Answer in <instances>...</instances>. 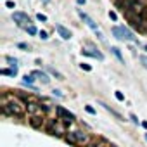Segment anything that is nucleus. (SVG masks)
<instances>
[{
  "label": "nucleus",
  "mask_w": 147,
  "mask_h": 147,
  "mask_svg": "<svg viewBox=\"0 0 147 147\" xmlns=\"http://www.w3.org/2000/svg\"><path fill=\"white\" fill-rule=\"evenodd\" d=\"M113 35L118 40H121V42H137V38L133 36V33L128 28H125V26H114L113 28Z\"/></svg>",
  "instance_id": "1"
},
{
  "label": "nucleus",
  "mask_w": 147,
  "mask_h": 147,
  "mask_svg": "<svg viewBox=\"0 0 147 147\" xmlns=\"http://www.w3.org/2000/svg\"><path fill=\"white\" fill-rule=\"evenodd\" d=\"M78 16H80V18H82V19H83V21L87 23V26H88V28H90V30H92V31H94L95 35H97V38H99L100 42H104V35H102V33L99 31V26L95 24V21H94V19H92V18H90L88 14H85L83 11H78Z\"/></svg>",
  "instance_id": "2"
},
{
  "label": "nucleus",
  "mask_w": 147,
  "mask_h": 147,
  "mask_svg": "<svg viewBox=\"0 0 147 147\" xmlns=\"http://www.w3.org/2000/svg\"><path fill=\"white\" fill-rule=\"evenodd\" d=\"M4 113L5 114H12V116H23V107L16 100H12V102L4 104Z\"/></svg>",
  "instance_id": "3"
},
{
  "label": "nucleus",
  "mask_w": 147,
  "mask_h": 147,
  "mask_svg": "<svg viewBox=\"0 0 147 147\" xmlns=\"http://www.w3.org/2000/svg\"><path fill=\"white\" fill-rule=\"evenodd\" d=\"M55 114H57L59 119H62V121H66V123H73V121L76 119L75 114H73L71 111H67V109H64L62 106H57V107H55Z\"/></svg>",
  "instance_id": "4"
},
{
  "label": "nucleus",
  "mask_w": 147,
  "mask_h": 147,
  "mask_svg": "<svg viewBox=\"0 0 147 147\" xmlns=\"http://www.w3.org/2000/svg\"><path fill=\"white\" fill-rule=\"evenodd\" d=\"M12 19H14V23H16L18 26H21V28H28L30 23H31L30 16L24 14V12H14V14H12Z\"/></svg>",
  "instance_id": "5"
},
{
  "label": "nucleus",
  "mask_w": 147,
  "mask_h": 147,
  "mask_svg": "<svg viewBox=\"0 0 147 147\" xmlns=\"http://www.w3.org/2000/svg\"><path fill=\"white\" fill-rule=\"evenodd\" d=\"M82 54L83 55H90V57H94V59H99V61H104V55H102V52L99 50V49H90V50H87V49H83L82 50Z\"/></svg>",
  "instance_id": "6"
},
{
  "label": "nucleus",
  "mask_w": 147,
  "mask_h": 147,
  "mask_svg": "<svg viewBox=\"0 0 147 147\" xmlns=\"http://www.w3.org/2000/svg\"><path fill=\"white\" fill-rule=\"evenodd\" d=\"M55 30H57V33H59V36L62 38V40H71V31L66 28V26H62V24H55Z\"/></svg>",
  "instance_id": "7"
},
{
  "label": "nucleus",
  "mask_w": 147,
  "mask_h": 147,
  "mask_svg": "<svg viewBox=\"0 0 147 147\" xmlns=\"http://www.w3.org/2000/svg\"><path fill=\"white\" fill-rule=\"evenodd\" d=\"M31 75H33V76H36L43 85H49V83H50L49 75H47V73H43V71H38V69H36V71H33V73H31Z\"/></svg>",
  "instance_id": "8"
},
{
  "label": "nucleus",
  "mask_w": 147,
  "mask_h": 147,
  "mask_svg": "<svg viewBox=\"0 0 147 147\" xmlns=\"http://www.w3.org/2000/svg\"><path fill=\"white\" fill-rule=\"evenodd\" d=\"M130 9H131L135 14H140V16L144 14V5H142L140 2H137V0H133V2L130 4Z\"/></svg>",
  "instance_id": "9"
},
{
  "label": "nucleus",
  "mask_w": 147,
  "mask_h": 147,
  "mask_svg": "<svg viewBox=\"0 0 147 147\" xmlns=\"http://www.w3.org/2000/svg\"><path fill=\"white\" fill-rule=\"evenodd\" d=\"M30 125H31L33 128H42V125H43V119H42L40 116H31V119H30Z\"/></svg>",
  "instance_id": "10"
},
{
  "label": "nucleus",
  "mask_w": 147,
  "mask_h": 147,
  "mask_svg": "<svg viewBox=\"0 0 147 147\" xmlns=\"http://www.w3.org/2000/svg\"><path fill=\"white\" fill-rule=\"evenodd\" d=\"M66 142L73 144V145H78V137H76V131H69L66 135Z\"/></svg>",
  "instance_id": "11"
},
{
  "label": "nucleus",
  "mask_w": 147,
  "mask_h": 147,
  "mask_svg": "<svg viewBox=\"0 0 147 147\" xmlns=\"http://www.w3.org/2000/svg\"><path fill=\"white\" fill-rule=\"evenodd\" d=\"M99 104H100V106H102V107H104V109H106V111H109V113H111V114H113V116H116V118H118V119H123V116H121V114H119V113H118V111H114V109H113V107H111V106H107V104H106V102H99Z\"/></svg>",
  "instance_id": "12"
},
{
  "label": "nucleus",
  "mask_w": 147,
  "mask_h": 147,
  "mask_svg": "<svg viewBox=\"0 0 147 147\" xmlns=\"http://www.w3.org/2000/svg\"><path fill=\"white\" fill-rule=\"evenodd\" d=\"M49 73H50V75H52V76H55L57 80H64V75H62V73H61V71H57L55 67H49Z\"/></svg>",
  "instance_id": "13"
},
{
  "label": "nucleus",
  "mask_w": 147,
  "mask_h": 147,
  "mask_svg": "<svg viewBox=\"0 0 147 147\" xmlns=\"http://www.w3.org/2000/svg\"><path fill=\"white\" fill-rule=\"evenodd\" d=\"M76 137H78V145H82V144H85L88 140V137H87L85 131H76Z\"/></svg>",
  "instance_id": "14"
},
{
  "label": "nucleus",
  "mask_w": 147,
  "mask_h": 147,
  "mask_svg": "<svg viewBox=\"0 0 147 147\" xmlns=\"http://www.w3.org/2000/svg\"><path fill=\"white\" fill-rule=\"evenodd\" d=\"M111 52L118 57V61H119L121 64H125V59H123V55H121V52H119V49H118V47H111Z\"/></svg>",
  "instance_id": "15"
},
{
  "label": "nucleus",
  "mask_w": 147,
  "mask_h": 147,
  "mask_svg": "<svg viewBox=\"0 0 147 147\" xmlns=\"http://www.w3.org/2000/svg\"><path fill=\"white\" fill-rule=\"evenodd\" d=\"M23 83L33 88V75H24V76H23Z\"/></svg>",
  "instance_id": "16"
},
{
  "label": "nucleus",
  "mask_w": 147,
  "mask_h": 147,
  "mask_svg": "<svg viewBox=\"0 0 147 147\" xmlns=\"http://www.w3.org/2000/svg\"><path fill=\"white\" fill-rule=\"evenodd\" d=\"M0 73H2V75H7V76H16L18 75V69H2V71H0Z\"/></svg>",
  "instance_id": "17"
},
{
  "label": "nucleus",
  "mask_w": 147,
  "mask_h": 147,
  "mask_svg": "<svg viewBox=\"0 0 147 147\" xmlns=\"http://www.w3.org/2000/svg\"><path fill=\"white\" fill-rule=\"evenodd\" d=\"M114 97H116V99H118L119 102H123V100H125V95H123V94H121L119 90H116V92H114Z\"/></svg>",
  "instance_id": "18"
},
{
  "label": "nucleus",
  "mask_w": 147,
  "mask_h": 147,
  "mask_svg": "<svg viewBox=\"0 0 147 147\" xmlns=\"http://www.w3.org/2000/svg\"><path fill=\"white\" fill-rule=\"evenodd\" d=\"M26 31H28V33H30V35H36V33H38V31H36V28H35V26H28V28H26Z\"/></svg>",
  "instance_id": "19"
},
{
  "label": "nucleus",
  "mask_w": 147,
  "mask_h": 147,
  "mask_svg": "<svg viewBox=\"0 0 147 147\" xmlns=\"http://www.w3.org/2000/svg\"><path fill=\"white\" fill-rule=\"evenodd\" d=\"M7 61L11 62V66H12L14 69H18V61H16V59H12V57H7Z\"/></svg>",
  "instance_id": "20"
},
{
  "label": "nucleus",
  "mask_w": 147,
  "mask_h": 147,
  "mask_svg": "<svg viewBox=\"0 0 147 147\" xmlns=\"http://www.w3.org/2000/svg\"><path fill=\"white\" fill-rule=\"evenodd\" d=\"M36 19H38V21H42V23H45V21H47V16L40 12V14H36Z\"/></svg>",
  "instance_id": "21"
},
{
  "label": "nucleus",
  "mask_w": 147,
  "mask_h": 147,
  "mask_svg": "<svg viewBox=\"0 0 147 147\" xmlns=\"http://www.w3.org/2000/svg\"><path fill=\"white\" fill-rule=\"evenodd\" d=\"M140 62H142V66L147 69V55H140Z\"/></svg>",
  "instance_id": "22"
},
{
  "label": "nucleus",
  "mask_w": 147,
  "mask_h": 147,
  "mask_svg": "<svg viewBox=\"0 0 147 147\" xmlns=\"http://www.w3.org/2000/svg\"><path fill=\"white\" fill-rule=\"evenodd\" d=\"M38 35H40L42 40H47V38H49V33H47V31H38Z\"/></svg>",
  "instance_id": "23"
},
{
  "label": "nucleus",
  "mask_w": 147,
  "mask_h": 147,
  "mask_svg": "<svg viewBox=\"0 0 147 147\" xmlns=\"http://www.w3.org/2000/svg\"><path fill=\"white\" fill-rule=\"evenodd\" d=\"M18 47L23 49V50H30V45H28V43H18Z\"/></svg>",
  "instance_id": "24"
},
{
  "label": "nucleus",
  "mask_w": 147,
  "mask_h": 147,
  "mask_svg": "<svg viewBox=\"0 0 147 147\" xmlns=\"http://www.w3.org/2000/svg\"><path fill=\"white\" fill-rule=\"evenodd\" d=\"M85 111H87V113H90V114H95V109H94L92 106H85Z\"/></svg>",
  "instance_id": "25"
},
{
  "label": "nucleus",
  "mask_w": 147,
  "mask_h": 147,
  "mask_svg": "<svg viewBox=\"0 0 147 147\" xmlns=\"http://www.w3.org/2000/svg\"><path fill=\"white\" fill-rule=\"evenodd\" d=\"M5 5H7L9 9H14V7H16V4L12 2V0H7V2H5Z\"/></svg>",
  "instance_id": "26"
},
{
  "label": "nucleus",
  "mask_w": 147,
  "mask_h": 147,
  "mask_svg": "<svg viewBox=\"0 0 147 147\" xmlns=\"http://www.w3.org/2000/svg\"><path fill=\"white\" fill-rule=\"evenodd\" d=\"M80 66H82V69H85V71H92V67H90L88 64H85V62H83V64H80Z\"/></svg>",
  "instance_id": "27"
},
{
  "label": "nucleus",
  "mask_w": 147,
  "mask_h": 147,
  "mask_svg": "<svg viewBox=\"0 0 147 147\" xmlns=\"http://www.w3.org/2000/svg\"><path fill=\"white\" fill-rule=\"evenodd\" d=\"M109 18H111L113 21H116V12H109Z\"/></svg>",
  "instance_id": "28"
},
{
  "label": "nucleus",
  "mask_w": 147,
  "mask_h": 147,
  "mask_svg": "<svg viewBox=\"0 0 147 147\" xmlns=\"http://www.w3.org/2000/svg\"><path fill=\"white\" fill-rule=\"evenodd\" d=\"M54 92V95H57V97H62V94H61V90H52Z\"/></svg>",
  "instance_id": "29"
},
{
  "label": "nucleus",
  "mask_w": 147,
  "mask_h": 147,
  "mask_svg": "<svg viewBox=\"0 0 147 147\" xmlns=\"http://www.w3.org/2000/svg\"><path fill=\"white\" fill-rule=\"evenodd\" d=\"M131 119H133V123H135V125H138V119H137V116H135V114H131Z\"/></svg>",
  "instance_id": "30"
},
{
  "label": "nucleus",
  "mask_w": 147,
  "mask_h": 147,
  "mask_svg": "<svg viewBox=\"0 0 147 147\" xmlns=\"http://www.w3.org/2000/svg\"><path fill=\"white\" fill-rule=\"evenodd\" d=\"M76 2H78V5H85V2H87V0H76Z\"/></svg>",
  "instance_id": "31"
},
{
  "label": "nucleus",
  "mask_w": 147,
  "mask_h": 147,
  "mask_svg": "<svg viewBox=\"0 0 147 147\" xmlns=\"http://www.w3.org/2000/svg\"><path fill=\"white\" fill-rule=\"evenodd\" d=\"M140 125H142V126H144V128H145V130H147V121H142V123H140Z\"/></svg>",
  "instance_id": "32"
},
{
  "label": "nucleus",
  "mask_w": 147,
  "mask_h": 147,
  "mask_svg": "<svg viewBox=\"0 0 147 147\" xmlns=\"http://www.w3.org/2000/svg\"><path fill=\"white\" fill-rule=\"evenodd\" d=\"M42 2H43V4H49V2H50V0H42Z\"/></svg>",
  "instance_id": "33"
},
{
  "label": "nucleus",
  "mask_w": 147,
  "mask_h": 147,
  "mask_svg": "<svg viewBox=\"0 0 147 147\" xmlns=\"http://www.w3.org/2000/svg\"><path fill=\"white\" fill-rule=\"evenodd\" d=\"M97 147H106V145H104V144H100V145H97Z\"/></svg>",
  "instance_id": "34"
},
{
  "label": "nucleus",
  "mask_w": 147,
  "mask_h": 147,
  "mask_svg": "<svg viewBox=\"0 0 147 147\" xmlns=\"http://www.w3.org/2000/svg\"><path fill=\"white\" fill-rule=\"evenodd\" d=\"M145 140H147V133H145Z\"/></svg>",
  "instance_id": "35"
},
{
  "label": "nucleus",
  "mask_w": 147,
  "mask_h": 147,
  "mask_svg": "<svg viewBox=\"0 0 147 147\" xmlns=\"http://www.w3.org/2000/svg\"><path fill=\"white\" fill-rule=\"evenodd\" d=\"M145 50H147V45H145Z\"/></svg>",
  "instance_id": "36"
}]
</instances>
